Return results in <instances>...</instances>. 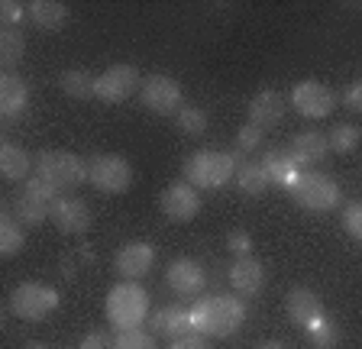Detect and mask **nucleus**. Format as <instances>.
Wrapping results in <instances>:
<instances>
[{
	"instance_id": "obj_1",
	"label": "nucleus",
	"mask_w": 362,
	"mask_h": 349,
	"mask_svg": "<svg viewBox=\"0 0 362 349\" xmlns=\"http://www.w3.org/2000/svg\"><path fill=\"white\" fill-rule=\"evenodd\" d=\"M246 324V304L233 295H207L191 304V330L201 336H233Z\"/></svg>"
},
{
	"instance_id": "obj_2",
	"label": "nucleus",
	"mask_w": 362,
	"mask_h": 349,
	"mask_svg": "<svg viewBox=\"0 0 362 349\" xmlns=\"http://www.w3.org/2000/svg\"><path fill=\"white\" fill-rule=\"evenodd\" d=\"M104 311L117 333L120 330H136V326H143L146 317H149V295L136 281H120V285H113L107 291Z\"/></svg>"
},
{
	"instance_id": "obj_3",
	"label": "nucleus",
	"mask_w": 362,
	"mask_h": 349,
	"mask_svg": "<svg viewBox=\"0 0 362 349\" xmlns=\"http://www.w3.org/2000/svg\"><path fill=\"white\" fill-rule=\"evenodd\" d=\"M288 194L294 198V204H301L304 211H314V213H330L339 207L343 194H339V184L333 182L330 174L324 172H298L291 184H288Z\"/></svg>"
},
{
	"instance_id": "obj_4",
	"label": "nucleus",
	"mask_w": 362,
	"mask_h": 349,
	"mask_svg": "<svg viewBox=\"0 0 362 349\" xmlns=\"http://www.w3.org/2000/svg\"><path fill=\"white\" fill-rule=\"evenodd\" d=\"M185 178L188 184L201 188H223L226 182L236 178V155L220 149H201L185 162Z\"/></svg>"
},
{
	"instance_id": "obj_5",
	"label": "nucleus",
	"mask_w": 362,
	"mask_h": 349,
	"mask_svg": "<svg viewBox=\"0 0 362 349\" xmlns=\"http://www.w3.org/2000/svg\"><path fill=\"white\" fill-rule=\"evenodd\" d=\"M36 174L55 191H71L81 182H88V162H81L75 152L45 149L36 155Z\"/></svg>"
},
{
	"instance_id": "obj_6",
	"label": "nucleus",
	"mask_w": 362,
	"mask_h": 349,
	"mask_svg": "<svg viewBox=\"0 0 362 349\" xmlns=\"http://www.w3.org/2000/svg\"><path fill=\"white\" fill-rule=\"evenodd\" d=\"M55 201H59V191L52 184H45L39 174H33L30 182H23V188L16 191L13 213L26 227H42L45 220H52Z\"/></svg>"
},
{
	"instance_id": "obj_7",
	"label": "nucleus",
	"mask_w": 362,
	"mask_h": 349,
	"mask_svg": "<svg viewBox=\"0 0 362 349\" xmlns=\"http://www.w3.org/2000/svg\"><path fill=\"white\" fill-rule=\"evenodd\" d=\"M59 291L49 288V285H39V281H23L10 291V314L20 320H45L49 314L59 311Z\"/></svg>"
},
{
	"instance_id": "obj_8",
	"label": "nucleus",
	"mask_w": 362,
	"mask_h": 349,
	"mask_svg": "<svg viewBox=\"0 0 362 349\" xmlns=\"http://www.w3.org/2000/svg\"><path fill=\"white\" fill-rule=\"evenodd\" d=\"M88 182L104 194H123L133 184V165L123 155H94L88 162Z\"/></svg>"
},
{
	"instance_id": "obj_9",
	"label": "nucleus",
	"mask_w": 362,
	"mask_h": 349,
	"mask_svg": "<svg viewBox=\"0 0 362 349\" xmlns=\"http://www.w3.org/2000/svg\"><path fill=\"white\" fill-rule=\"evenodd\" d=\"M139 100H143L146 110L158 117H172L181 110V100H185V91H181V84L168 75H149L139 88Z\"/></svg>"
},
{
	"instance_id": "obj_10",
	"label": "nucleus",
	"mask_w": 362,
	"mask_h": 349,
	"mask_svg": "<svg viewBox=\"0 0 362 349\" xmlns=\"http://www.w3.org/2000/svg\"><path fill=\"white\" fill-rule=\"evenodd\" d=\"M291 107L304 120H324L337 107V94L320 81H298L291 88Z\"/></svg>"
},
{
	"instance_id": "obj_11",
	"label": "nucleus",
	"mask_w": 362,
	"mask_h": 349,
	"mask_svg": "<svg viewBox=\"0 0 362 349\" xmlns=\"http://www.w3.org/2000/svg\"><path fill=\"white\" fill-rule=\"evenodd\" d=\"M158 207L165 213L168 220L175 223H191L201 213V194H197L194 184L188 182H175L162 191V198H158Z\"/></svg>"
},
{
	"instance_id": "obj_12",
	"label": "nucleus",
	"mask_w": 362,
	"mask_h": 349,
	"mask_svg": "<svg viewBox=\"0 0 362 349\" xmlns=\"http://www.w3.org/2000/svg\"><path fill=\"white\" fill-rule=\"evenodd\" d=\"M139 88H143V81H139L136 65H110L104 75H98V97L104 104H123Z\"/></svg>"
},
{
	"instance_id": "obj_13",
	"label": "nucleus",
	"mask_w": 362,
	"mask_h": 349,
	"mask_svg": "<svg viewBox=\"0 0 362 349\" xmlns=\"http://www.w3.org/2000/svg\"><path fill=\"white\" fill-rule=\"evenodd\" d=\"M165 281L178 297H197V295H204L207 275H204L201 262H194V259H175L165 268Z\"/></svg>"
},
{
	"instance_id": "obj_14",
	"label": "nucleus",
	"mask_w": 362,
	"mask_h": 349,
	"mask_svg": "<svg viewBox=\"0 0 362 349\" xmlns=\"http://www.w3.org/2000/svg\"><path fill=\"white\" fill-rule=\"evenodd\" d=\"M152 266H156V249L149 243H139V239L120 246V252L113 259V268L123 281H139L143 275L152 272Z\"/></svg>"
},
{
	"instance_id": "obj_15",
	"label": "nucleus",
	"mask_w": 362,
	"mask_h": 349,
	"mask_svg": "<svg viewBox=\"0 0 362 349\" xmlns=\"http://www.w3.org/2000/svg\"><path fill=\"white\" fill-rule=\"evenodd\" d=\"M52 223L68 236L88 233L90 230V207L81 198H71V194H59L52 207Z\"/></svg>"
},
{
	"instance_id": "obj_16",
	"label": "nucleus",
	"mask_w": 362,
	"mask_h": 349,
	"mask_svg": "<svg viewBox=\"0 0 362 349\" xmlns=\"http://www.w3.org/2000/svg\"><path fill=\"white\" fill-rule=\"evenodd\" d=\"M291 159L294 165L301 168V172H308V168L320 165V162L330 155V139L324 136V133H317V129H308V133H298L291 143Z\"/></svg>"
},
{
	"instance_id": "obj_17",
	"label": "nucleus",
	"mask_w": 362,
	"mask_h": 349,
	"mask_svg": "<svg viewBox=\"0 0 362 349\" xmlns=\"http://www.w3.org/2000/svg\"><path fill=\"white\" fill-rule=\"evenodd\" d=\"M288 317H291V324L310 330L314 324H320L327 317V307L310 288H294L288 291Z\"/></svg>"
},
{
	"instance_id": "obj_18",
	"label": "nucleus",
	"mask_w": 362,
	"mask_h": 349,
	"mask_svg": "<svg viewBox=\"0 0 362 349\" xmlns=\"http://www.w3.org/2000/svg\"><path fill=\"white\" fill-rule=\"evenodd\" d=\"M265 281H269V272H265V266L252 256H243L230 266V285H233L236 295H243V297L259 295V291L265 288Z\"/></svg>"
},
{
	"instance_id": "obj_19",
	"label": "nucleus",
	"mask_w": 362,
	"mask_h": 349,
	"mask_svg": "<svg viewBox=\"0 0 362 349\" xmlns=\"http://www.w3.org/2000/svg\"><path fill=\"white\" fill-rule=\"evenodd\" d=\"M152 333L165 336V340H178V336L191 333V307L185 304H165L152 314Z\"/></svg>"
},
{
	"instance_id": "obj_20",
	"label": "nucleus",
	"mask_w": 362,
	"mask_h": 349,
	"mask_svg": "<svg viewBox=\"0 0 362 349\" xmlns=\"http://www.w3.org/2000/svg\"><path fill=\"white\" fill-rule=\"evenodd\" d=\"M26 104H30V84L16 71H4L0 75V114L7 120H16L26 110Z\"/></svg>"
},
{
	"instance_id": "obj_21",
	"label": "nucleus",
	"mask_w": 362,
	"mask_h": 349,
	"mask_svg": "<svg viewBox=\"0 0 362 349\" xmlns=\"http://www.w3.org/2000/svg\"><path fill=\"white\" fill-rule=\"evenodd\" d=\"M281 117H285V97H281L279 91L262 88L256 97L249 100V123L269 129V126H275V123H281Z\"/></svg>"
},
{
	"instance_id": "obj_22",
	"label": "nucleus",
	"mask_w": 362,
	"mask_h": 349,
	"mask_svg": "<svg viewBox=\"0 0 362 349\" xmlns=\"http://www.w3.org/2000/svg\"><path fill=\"white\" fill-rule=\"evenodd\" d=\"M26 246V223L13 213V204H4L0 211V256L13 259Z\"/></svg>"
},
{
	"instance_id": "obj_23",
	"label": "nucleus",
	"mask_w": 362,
	"mask_h": 349,
	"mask_svg": "<svg viewBox=\"0 0 362 349\" xmlns=\"http://www.w3.org/2000/svg\"><path fill=\"white\" fill-rule=\"evenodd\" d=\"M30 168H36V162H30L26 149H20L16 143L0 146V174H4L7 182H13V184L30 182Z\"/></svg>"
},
{
	"instance_id": "obj_24",
	"label": "nucleus",
	"mask_w": 362,
	"mask_h": 349,
	"mask_svg": "<svg viewBox=\"0 0 362 349\" xmlns=\"http://www.w3.org/2000/svg\"><path fill=\"white\" fill-rule=\"evenodd\" d=\"M262 168H265V174H269V184H279V188H285V191H288V184L298 178V172H301V168L294 165L288 149H269L262 155Z\"/></svg>"
},
{
	"instance_id": "obj_25",
	"label": "nucleus",
	"mask_w": 362,
	"mask_h": 349,
	"mask_svg": "<svg viewBox=\"0 0 362 349\" xmlns=\"http://www.w3.org/2000/svg\"><path fill=\"white\" fill-rule=\"evenodd\" d=\"M236 184L243 188V194H249V198H259V194L269 188V174H265L262 162L236 155Z\"/></svg>"
},
{
	"instance_id": "obj_26",
	"label": "nucleus",
	"mask_w": 362,
	"mask_h": 349,
	"mask_svg": "<svg viewBox=\"0 0 362 349\" xmlns=\"http://www.w3.org/2000/svg\"><path fill=\"white\" fill-rule=\"evenodd\" d=\"M26 10H30V23L36 26V30H45V32L59 30V26L68 20V7L59 4V0H33Z\"/></svg>"
},
{
	"instance_id": "obj_27",
	"label": "nucleus",
	"mask_w": 362,
	"mask_h": 349,
	"mask_svg": "<svg viewBox=\"0 0 362 349\" xmlns=\"http://www.w3.org/2000/svg\"><path fill=\"white\" fill-rule=\"evenodd\" d=\"M59 88L65 91V97L71 100H88V97H98V78L90 71L81 69H71V71H62L59 78Z\"/></svg>"
},
{
	"instance_id": "obj_28",
	"label": "nucleus",
	"mask_w": 362,
	"mask_h": 349,
	"mask_svg": "<svg viewBox=\"0 0 362 349\" xmlns=\"http://www.w3.org/2000/svg\"><path fill=\"white\" fill-rule=\"evenodd\" d=\"M23 52H26V39L20 30H4L0 32V59H4V69L13 71L20 65Z\"/></svg>"
},
{
	"instance_id": "obj_29",
	"label": "nucleus",
	"mask_w": 362,
	"mask_h": 349,
	"mask_svg": "<svg viewBox=\"0 0 362 349\" xmlns=\"http://www.w3.org/2000/svg\"><path fill=\"white\" fill-rule=\"evenodd\" d=\"M175 123H178V129L185 136H204L207 133V114L201 107H181L175 114Z\"/></svg>"
},
{
	"instance_id": "obj_30",
	"label": "nucleus",
	"mask_w": 362,
	"mask_h": 349,
	"mask_svg": "<svg viewBox=\"0 0 362 349\" xmlns=\"http://www.w3.org/2000/svg\"><path fill=\"white\" fill-rule=\"evenodd\" d=\"M330 149H337V152H353L356 146H359V139H362V133H359V126L356 123H337V126L330 129Z\"/></svg>"
},
{
	"instance_id": "obj_31",
	"label": "nucleus",
	"mask_w": 362,
	"mask_h": 349,
	"mask_svg": "<svg viewBox=\"0 0 362 349\" xmlns=\"http://www.w3.org/2000/svg\"><path fill=\"white\" fill-rule=\"evenodd\" d=\"M308 336H310V346L314 349H337L339 346V330H337V324H333L330 317H324L320 324L310 326Z\"/></svg>"
},
{
	"instance_id": "obj_32",
	"label": "nucleus",
	"mask_w": 362,
	"mask_h": 349,
	"mask_svg": "<svg viewBox=\"0 0 362 349\" xmlns=\"http://www.w3.org/2000/svg\"><path fill=\"white\" fill-rule=\"evenodd\" d=\"M113 349H156V336L146 333L143 326H136V330H120L117 340H113Z\"/></svg>"
},
{
	"instance_id": "obj_33",
	"label": "nucleus",
	"mask_w": 362,
	"mask_h": 349,
	"mask_svg": "<svg viewBox=\"0 0 362 349\" xmlns=\"http://www.w3.org/2000/svg\"><path fill=\"white\" fill-rule=\"evenodd\" d=\"M23 20H30V10L23 7V4H16V0H4L0 4V23H4V30H20Z\"/></svg>"
},
{
	"instance_id": "obj_34",
	"label": "nucleus",
	"mask_w": 362,
	"mask_h": 349,
	"mask_svg": "<svg viewBox=\"0 0 362 349\" xmlns=\"http://www.w3.org/2000/svg\"><path fill=\"white\" fill-rule=\"evenodd\" d=\"M265 139V129L256 126V123H243L240 133H236V146H240L243 152H256L259 146H262Z\"/></svg>"
},
{
	"instance_id": "obj_35",
	"label": "nucleus",
	"mask_w": 362,
	"mask_h": 349,
	"mask_svg": "<svg viewBox=\"0 0 362 349\" xmlns=\"http://www.w3.org/2000/svg\"><path fill=\"white\" fill-rule=\"evenodd\" d=\"M343 230L356 243H362V201H353V204L343 207Z\"/></svg>"
},
{
	"instance_id": "obj_36",
	"label": "nucleus",
	"mask_w": 362,
	"mask_h": 349,
	"mask_svg": "<svg viewBox=\"0 0 362 349\" xmlns=\"http://www.w3.org/2000/svg\"><path fill=\"white\" fill-rule=\"evenodd\" d=\"M226 246L236 252V256H249L252 252V236L246 233V230H230V236H226Z\"/></svg>"
},
{
	"instance_id": "obj_37",
	"label": "nucleus",
	"mask_w": 362,
	"mask_h": 349,
	"mask_svg": "<svg viewBox=\"0 0 362 349\" xmlns=\"http://www.w3.org/2000/svg\"><path fill=\"white\" fill-rule=\"evenodd\" d=\"M343 107L353 110V114H362V81H353L346 91H343Z\"/></svg>"
},
{
	"instance_id": "obj_38",
	"label": "nucleus",
	"mask_w": 362,
	"mask_h": 349,
	"mask_svg": "<svg viewBox=\"0 0 362 349\" xmlns=\"http://www.w3.org/2000/svg\"><path fill=\"white\" fill-rule=\"evenodd\" d=\"M168 349H207V336H201V333H185V336H178V340H172V346Z\"/></svg>"
},
{
	"instance_id": "obj_39",
	"label": "nucleus",
	"mask_w": 362,
	"mask_h": 349,
	"mask_svg": "<svg viewBox=\"0 0 362 349\" xmlns=\"http://www.w3.org/2000/svg\"><path fill=\"white\" fill-rule=\"evenodd\" d=\"M78 349H113V343L107 340V333H100V330H94V333H88L81 340V346Z\"/></svg>"
},
{
	"instance_id": "obj_40",
	"label": "nucleus",
	"mask_w": 362,
	"mask_h": 349,
	"mask_svg": "<svg viewBox=\"0 0 362 349\" xmlns=\"http://www.w3.org/2000/svg\"><path fill=\"white\" fill-rule=\"evenodd\" d=\"M256 349H288L285 343H279V340H269V343H259Z\"/></svg>"
},
{
	"instance_id": "obj_41",
	"label": "nucleus",
	"mask_w": 362,
	"mask_h": 349,
	"mask_svg": "<svg viewBox=\"0 0 362 349\" xmlns=\"http://www.w3.org/2000/svg\"><path fill=\"white\" fill-rule=\"evenodd\" d=\"M30 349H45V346H42V343H30Z\"/></svg>"
}]
</instances>
